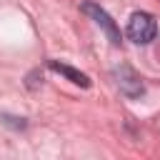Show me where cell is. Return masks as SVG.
<instances>
[{
	"instance_id": "cell-1",
	"label": "cell",
	"mask_w": 160,
	"mask_h": 160,
	"mask_svg": "<svg viewBox=\"0 0 160 160\" xmlns=\"http://www.w3.org/2000/svg\"><path fill=\"white\" fill-rule=\"evenodd\" d=\"M155 35H158V20L145 10H135L128 20V38L135 45H148L155 40Z\"/></svg>"
},
{
	"instance_id": "cell-2",
	"label": "cell",
	"mask_w": 160,
	"mask_h": 160,
	"mask_svg": "<svg viewBox=\"0 0 160 160\" xmlns=\"http://www.w3.org/2000/svg\"><path fill=\"white\" fill-rule=\"evenodd\" d=\"M112 78H115V85L120 88V92H122L125 98L135 100V98H142V95H145V82H142V78H140L128 62L115 65V68H112Z\"/></svg>"
},
{
	"instance_id": "cell-3",
	"label": "cell",
	"mask_w": 160,
	"mask_h": 160,
	"mask_svg": "<svg viewBox=\"0 0 160 160\" xmlns=\"http://www.w3.org/2000/svg\"><path fill=\"white\" fill-rule=\"evenodd\" d=\"M82 12L92 18V22H95L105 35H108V40H110L112 45H120V30H118L115 20H112V18H110L100 5H95V2H82Z\"/></svg>"
},
{
	"instance_id": "cell-4",
	"label": "cell",
	"mask_w": 160,
	"mask_h": 160,
	"mask_svg": "<svg viewBox=\"0 0 160 160\" xmlns=\"http://www.w3.org/2000/svg\"><path fill=\"white\" fill-rule=\"evenodd\" d=\"M48 68H50V70H55V72H60L62 78H68L72 85H80V88H90V78H88L85 72H80V70H75V68L65 65V62H58V60H48Z\"/></svg>"
},
{
	"instance_id": "cell-5",
	"label": "cell",
	"mask_w": 160,
	"mask_h": 160,
	"mask_svg": "<svg viewBox=\"0 0 160 160\" xmlns=\"http://www.w3.org/2000/svg\"><path fill=\"white\" fill-rule=\"evenodd\" d=\"M0 120H2L8 128H12V130H25V128H28L25 118H15V115H8V112H2V115H0Z\"/></svg>"
},
{
	"instance_id": "cell-6",
	"label": "cell",
	"mask_w": 160,
	"mask_h": 160,
	"mask_svg": "<svg viewBox=\"0 0 160 160\" xmlns=\"http://www.w3.org/2000/svg\"><path fill=\"white\" fill-rule=\"evenodd\" d=\"M38 75H40L38 70H32V72L28 75V88H30V90H35V88H38Z\"/></svg>"
}]
</instances>
